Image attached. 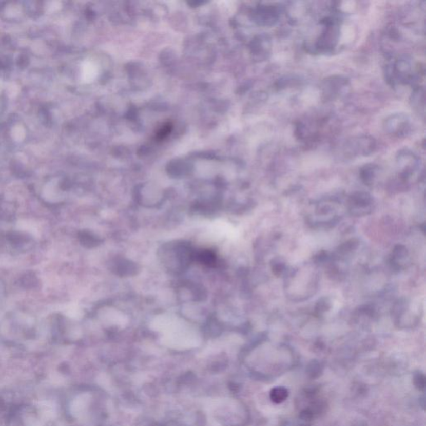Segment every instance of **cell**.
Masks as SVG:
<instances>
[{
    "mask_svg": "<svg viewBox=\"0 0 426 426\" xmlns=\"http://www.w3.org/2000/svg\"><path fill=\"white\" fill-rule=\"evenodd\" d=\"M386 128L390 132L394 133H401L408 127L407 117L403 114H396L391 116V119L386 122Z\"/></svg>",
    "mask_w": 426,
    "mask_h": 426,
    "instance_id": "6da1fadb",
    "label": "cell"
},
{
    "mask_svg": "<svg viewBox=\"0 0 426 426\" xmlns=\"http://www.w3.org/2000/svg\"><path fill=\"white\" fill-rule=\"evenodd\" d=\"M114 270H116V273L121 276H129L135 273L137 266L129 261L118 260L115 263Z\"/></svg>",
    "mask_w": 426,
    "mask_h": 426,
    "instance_id": "7a4b0ae2",
    "label": "cell"
},
{
    "mask_svg": "<svg viewBox=\"0 0 426 426\" xmlns=\"http://www.w3.org/2000/svg\"><path fill=\"white\" fill-rule=\"evenodd\" d=\"M352 202L356 207L365 208L372 203V198L369 194L365 193V192H358L352 196Z\"/></svg>",
    "mask_w": 426,
    "mask_h": 426,
    "instance_id": "3957f363",
    "label": "cell"
},
{
    "mask_svg": "<svg viewBox=\"0 0 426 426\" xmlns=\"http://www.w3.org/2000/svg\"><path fill=\"white\" fill-rule=\"evenodd\" d=\"M288 396V391L284 387H276L272 390L270 393V400L276 404H281L286 400Z\"/></svg>",
    "mask_w": 426,
    "mask_h": 426,
    "instance_id": "277c9868",
    "label": "cell"
},
{
    "mask_svg": "<svg viewBox=\"0 0 426 426\" xmlns=\"http://www.w3.org/2000/svg\"><path fill=\"white\" fill-rule=\"evenodd\" d=\"M80 238L82 244L85 246H88V247L95 246L98 245V242H99L97 238L89 233H82L80 234Z\"/></svg>",
    "mask_w": 426,
    "mask_h": 426,
    "instance_id": "5b68a950",
    "label": "cell"
},
{
    "mask_svg": "<svg viewBox=\"0 0 426 426\" xmlns=\"http://www.w3.org/2000/svg\"><path fill=\"white\" fill-rule=\"evenodd\" d=\"M407 256V249L403 246H397L393 250V262L396 264L399 260L404 259Z\"/></svg>",
    "mask_w": 426,
    "mask_h": 426,
    "instance_id": "8992f818",
    "label": "cell"
},
{
    "mask_svg": "<svg viewBox=\"0 0 426 426\" xmlns=\"http://www.w3.org/2000/svg\"><path fill=\"white\" fill-rule=\"evenodd\" d=\"M330 307H331V301H329V299L325 297V298L321 299L319 301L317 307H316V311H317L318 314H322L324 312L328 311Z\"/></svg>",
    "mask_w": 426,
    "mask_h": 426,
    "instance_id": "52a82bcc",
    "label": "cell"
},
{
    "mask_svg": "<svg viewBox=\"0 0 426 426\" xmlns=\"http://www.w3.org/2000/svg\"><path fill=\"white\" fill-rule=\"evenodd\" d=\"M198 257L201 260V262H203L204 264H207L209 266L216 262L215 256L212 253H210V251H204V253H200L198 255Z\"/></svg>",
    "mask_w": 426,
    "mask_h": 426,
    "instance_id": "ba28073f",
    "label": "cell"
},
{
    "mask_svg": "<svg viewBox=\"0 0 426 426\" xmlns=\"http://www.w3.org/2000/svg\"><path fill=\"white\" fill-rule=\"evenodd\" d=\"M414 382H415L416 388L422 391L425 387V377L422 373L416 374L415 376V379H414Z\"/></svg>",
    "mask_w": 426,
    "mask_h": 426,
    "instance_id": "9c48e42d",
    "label": "cell"
},
{
    "mask_svg": "<svg viewBox=\"0 0 426 426\" xmlns=\"http://www.w3.org/2000/svg\"><path fill=\"white\" fill-rule=\"evenodd\" d=\"M356 246H357V242H355L354 240H352V241H349V242L343 244L339 250L342 253H349V251H352L353 249L356 248Z\"/></svg>",
    "mask_w": 426,
    "mask_h": 426,
    "instance_id": "30bf717a",
    "label": "cell"
},
{
    "mask_svg": "<svg viewBox=\"0 0 426 426\" xmlns=\"http://www.w3.org/2000/svg\"><path fill=\"white\" fill-rule=\"evenodd\" d=\"M313 415H314V413H313V411L312 410H310V409H305V410L301 411V413H300V418H301V420H304V421H310L312 418H313Z\"/></svg>",
    "mask_w": 426,
    "mask_h": 426,
    "instance_id": "8fae6325",
    "label": "cell"
},
{
    "mask_svg": "<svg viewBox=\"0 0 426 426\" xmlns=\"http://www.w3.org/2000/svg\"><path fill=\"white\" fill-rule=\"evenodd\" d=\"M273 269L276 274L279 275L285 269V265L281 262H276V263L273 264Z\"/></svg>",
    "mask_w": 426,
    "mask_h": 426,
    "instance_id": "7c38bea8",
    "label": "cell"
}]
</instances>
